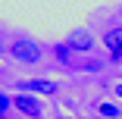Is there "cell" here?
Masks as SVG:
<instances>
[{
  "mask_svg": "<svg viewBox=\"0 0 122 119\" xmlns=\"http://www.w3.org/2000/svg\"><path fill=\"white\" fill-rule=\"evenodd\" d=\"M6 53H10L13 60H19V63H38V60L44 57L41 44H35V41H28V38H16V41H10Z\"/></svg>",
  "mask_w": 122,
  "mask_h": 119,
  "instance_id": "obj_1",
  "label": "cell"
},
{
  "mask_svg": "<svg viewBox=\"0 0 122 119\" xmlns=\"http://www.w3.org/2000/svg\"><path fill=\"white\" fill-rule=\"evenodd\" d=\"M66 44H69L75 53H91V50H94V35H91L88 28H72L69 38H66Z\"/></svg>",
  "mask_w": 122,
  "mask_h": 119,
  "instance_id": "obj_2",
  "label": "cell"
},
{
  "mask_svg": "<svg viewBox=\"0 0 122 119\" xmlns=\"http://www.w3.org/2000/svg\"><path fill=\"white\" fill-rule=\"evenodd\" d=\"M16 88L25 91V94H47V97H53V94L60 91V85L50 82V78H28V82H19Z\"/></svg>",
  "mask_w": 122,
  "mask_h": 119,
  "instance_id": "obj_3",
  "label": "cell"
},
{
  "mask_svg": "<svg viewBox=\"0 0 122 119\" xmlns=\"http://www.w3.org/2000/svg\"><path fill=\"white\" fill-rule=\"evenodd\" d=\"M13 107H16L22 116H28V119H38V116L44 113L41 100H38V97H31V94H16V97H13Z\"/></svg>",
  "mask_w": 122,
  "mask_h": 119,
  "instance_id": "obj_4",
  "label": "cell"
},
{
  "mask_svg": "<svg viewBox=\"0 0 122 119\" xmlns=\"http://www.w3.org/2000/svg\"><path fill=\"white\" fill-rule=\"evenodd\" d=\"M100 44L107 47V53H110V57H116V53L122 50V25L107 28V31H103V38H100Z\"/></svg>",
  "mask_w": 122,
  "mask_h": 119,
  "instance_id": "obj_5",
  "label": "cell"
},
{
  "mask_svg": "<svg viewBox=\"0 0 122 119\" xmlns=\"http://www.w3.org/2000/svg\"><path fill=\"white\" fill-rule=\"evenodd\" d=\"M72 69H78V72H97V69H103V60H91L88 53H78Z\"/></svg>",
  "mask_w": 122,
  "mask_h": 119,
  "instance_id": "obj_6",
  "label": "cell"
},
{
  "mask_svg": "<svg viewBox=\"0 0 122 119\" xmlns=\"http://www.w3.org/2000/svg\"><path fill=\"white\" fill-rule=\"evenodd\" d=\"M53 57H56L60 63H66V66L72 69V63H75V57H78V53L72 50V47H69L66 41H60V44H53Z\"/></svg>",
  "mask_w": 122,
  "mask_h": 119,
  "instance_id": "obj_7",
  "label": "cell"
},
{
  "mask_svg": "<svg viewBox=\"0 0 122 119\" xmlns=\"http://www.w3.org/2000/svg\"><path fill=\"white\" fill-rule=\"evenodd\" d=\"M97 113H100L103 119H119V116H122V110H119L113 100H100V103H97Z\"/></svg>",
  "mask_w": 122,
  "mask_h": 119,
  "instance_id": "obj_8",
  "label": "cell"
},
{
  "mask_svg": "<svg viewBox=\"0 0 122 119\" xmlns=\"http://www.w3.org/2000/svg\"><path fill=\"white\" fill-rule=\"evenodd\" d=\"M10 107H13V100L6 97V94H0V116H6V113H10Z\"/></svg>",
  "mask_w": 122,
  "mask_h": 119,
  "instance_id": "obj_9",
  "label": "cell"
},
{
  "mask_svg": "<svg viewBox=\"0 0 122 119\" xmlns=\"http://www.w3.org/2000/svg\"><path fill=\"white\" fill-rule=\"evenodd\" d=\"M113 94H116V97H122V82H116V85H113Z\"/></svg>",
  "mask_w": 122,
  "mask_h": 119,
  "instance_id": "obj_10",
  "label": "cell"
},
{
  "mask_svg": "<svg viewBox=\"0 0 122 119\" xmlns=\"http://www.w3.org/2000/svg\"><path fill=\"white\" fill-rule=\"evenodd\" d=\"M110 63H116V66H119V63H122V50H119L116 57H110Z\"/></svg>",
  "mask_w": 122,
  "mask_h": 119,
  "instance_id": "obj_11",
  "label": "cell"
},
{
  "mask_svg": "<svg viewBox=\"0 0 122 119\" xmlns=\"http://www.w3.org/2000/svg\"><path fill=\"white\" fill-rule=\"evenodd\" d=\"M3 53H6V47H0V57H3Z\"/></svg>",
  "mask_w": 122,
  "mask_h": 119,
  "instance_id": "obj_12",
  "label": "cell"
},
{
  "mask_svg": "<svg viewBox=\"0 0 122 119\" xmlns=\"http://www.w3.org/2000/svg\"><path fill=\"white\" fill-rule=\"evenodd\" d=\"M119 13H122V6H119Z\"/></svg>",
  "mask_w": 122,
  "mask_h": 119,
  "instance_id": "obj_13",
  "label": "cell"
},
{
  "mask_svg": "<svg viewBox=\"0 0 122 119\" xmlns=\"http://www.w3.org/2000/svg\"><path fill=\"white\" fill-rule=\"evenodd\" d=\"M119 119H122V116H119Z\"/></svg>",
  "mask_w": 122,
  "mask_h": 119,
  "instance_id": "obj_14",
  "label": "cell"
}]
</instances>
